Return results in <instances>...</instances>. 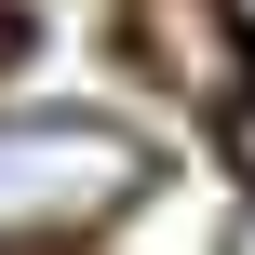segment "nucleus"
I'll return each instance as SVG.
<instances>
[{
	"label": "nucleus",
	"mask_w": 255,
	"mask_h": 255,
	"mask_svg": "<svg viewBox=\"0 0 255 255\" xmlns=\"http://www.w3.org/2000/svg\"><path fill=\"white\" fill-rule=\"evenodd\" d=\"M148 148L121 121H81V108H13L0 121V242H54V229H94L121 202H148Z\"/></svg>",
	"instance_id": "nucleus-1"
},
{
	"label": "nucleus",
	"mask_w": 255,
	"mask_h": 255,
	"mask_svg": "<svg viewBox=\"0 0 255 255\" xmlns=\"http://www.w3.org/2000/svg\"><path fill=\"white\" fill-rule=\"evenodd\" d=\"M134 67L202 94V108H242L255 94V27H242V0H134Z\"/></svg>",
	"instance_id": "nucleus-2"
},
{
	"label": "nucleus",
	"mask_w": 255,
	"mask_h": 255,
	"mask_svg": "<svg viewBox=\"0 0 255 255\" xmlns=\"http://www.w3.org/2000/svg\"><path fill=\"white\" fill-rule=\"evenodd\" d=\"M229 148H242V175H255V94H242V108H229Z\"/></svg>",
	"instance_id": "nucleus-3"
},
{
	"label": "nucleus",
	"mask_w": 255,
	"mask_h": 255,
	"mask_svg": "<svg viewBox=\"0 0 255 255\" xmlns=\"http://www.w3.org/2000/svg\"><path fill=\"white\" fill-rule=\"evenodd\" d=\"M13 40H27V27H13V13H0V67H13Z\"/></svg>",
	"instance_id": "nucleus-4"
},
{
	"label": "nucleus",
	"mask_w": 255,
	"mask_h": 255,
	"mask_svg": "<svg viewBox=\"0 0 255 255\" xmlns=\"http://www.w3.org/2000/svg\"><path fill=\"white\" fill-rule=\"evenodd\" d=\"M229 255H255V215H242V229H229Z\"/></svg>",
	"instance_id": "nucleus-5"
}]
</instances>
